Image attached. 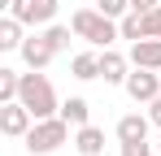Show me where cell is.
Here are the masks:
<instances>
[{"instance_id": "14", "label": "cell", "mask_w": 161, "mask_h": 156, "mask_svg": "<svg viewBox=\"0 0 161 156\" xmlns=\"http://www.w3.org/2000/svg\"><path fill=\"white\" fill-rule=\"evenodd\" d=\"M70 70H74V78H83V82L100 78V52H79V56L70 61Z\"/></svg>"}, {"instance_id": "16", "label": "cell", "mask_w": 161, "mask_h": 156, "mask_svg": "<svg viewBox=\"0 0 161 156\" xmlns=\"http://www.w3.org/2000/svg\"><path fill=\"white\" fill-rule=\"evenodd\" d=\"M118 30H122V39H131V44H135V39H144V18H139V13L131 9V13L118 22Z\"/></svg>"}, {"instance_id": "17", "label": "cell", "mask_w": 161, "mask_h": 156, "mask_svg": "<svg viewBox=\"0 0 161 156\" xmlns=\"http://www.w3.org/2000/svg\"><path fill=\"white\" fill-rule=\"evenodd\" d=\"M96 9H100V13H109V18H118V22H122V18L131 13V0H96Z\"/></svg>"}, {"instance_id": "1", "label": "cell", "mask_w": 161, "mask_h": 156, "mask_svg": "<svg viewBox=\"0 0 161 156\" xmlns=\"http://www.w3.org/2000/svg\"><path fill=\"white\" fill-rule=\"evenodd\" d=\"M70 26H74V35H79V39H87L92 48H109L113 39H122L118 18H109V13H100V9H74Z\"/></svg>"}, {"instance_id": "19", "label": "cell", "mask_w": 161, "mask_h": 156, "mask_svg": "<svg viewBox=\"0 0 161 156\" xmlns=\"http://www.w3.org/2000/svg\"><path fill=\"white\" fill-rule=\"evenodd\" d=\"M139 18H144V39H148V35L161 39V4L153 9V13H139Z\"/></svg>"}, {"instance_id": "7", "label": "cell", "mask_w": 161, "mask_h": 156, "mask_svg": "<svg viewBox=\"0 0 161 156\" xmlns=\"http://www.w3.org/2000/svg\"><path fill=\"white\" fill-rule=\"evenodd\" d=\"M18 52H22L26 70H44V65L57 56V48H53V39H48V35H26V44H22Z\"/></svg>"}, {"instance_id": "3", "label": "cell", "mask_w": 161, "mask_h": 156, "mask_svg": "<svg viewBox=\"0 0 161 156\" xmlns=\"http://www.w3.org/2000/svg\"><path fill=\"white\" fill-rule=\"evenodd\" d=\"M18 100L26 104L31 113H35V122L39 117H57V91H53V82L39 74V70H31V74H22V91H18Z\"/></svg>"}, {"instance_id": "8", "label": "cell", "mask_w": 161, "mask_h": 156, "mask_svg": "<svg viewBox=\"0 0 161 156\" xmlns=\"http://www.w3.org/2000/svg\"><path fill=\"white\" fill-rule=\"evenodd\" d=\"M126 74H131V56H122L113 48L100 52V78L105 82H126Z\"/></svg>"}, {"instance_id": "21", "label": "cell", "mask_w": 161, "mask_h": 156, "mask_svg": "<svg viewBox=\"0 0 161 156\" xmlns=\"http://www.w3.org/2000/svg\"><path fill=\"white\" fill-rule=\"evenodd\" d=\"M157 4H161V0H131V9H135V13H153Z\"/></svg>"}, {"instance_id": "4", "label": "cell", "mask_w": 161, "mask_h": 156, "mask_svg": "<svg viewBox=\"0 0 161 156\" xmlns=\"http://www.w3.org/2000/svg\"><path fill=\"white\" fill-rule=\"evenodd\" d=\"M122 87H126V96H131L135 104H153V100L161 96V74H157V70L135 65L131 74H126V82H122Z\"/></svg>"}, {"instance_id": "2", "label": "cell", "mask_w": 161, "mask_h": 156, "mask_svg": "<svg viewBox=\"0 0 161 156\" xmlns=\"http://www.w3.org/2000/svg\"><path fill=\"white\" fill-rule=\"evenodd\" d=\"M70 122L57 113V117H39L35 126L26 130V152L31 156H48V152H57L61 143H70Z\"/></svg>"}, {"instance_id": "5", "label": "cell", "mask_w": 161, "mask_h": 156, "mask_svg": "<svg viewBox=\"0 0 161 156\" xmlns=\"http://www.w3.org/2000/svg\"><path fill=\"white\" fill-rule=\"evenodd\" d=\"M57 4L61 0H9V13L22 26H44V22L57 18Z\"/></svg>"}, {"instance_id": "22", "label": "cell", "mask_w": 161, "mask_h": 156, "mask_svg": "<svg viewBox=\"0 0 161 156\" xmlns=\"http://www.w3.org/2000/svg\"><path fill=\"white\" fill-rule=\"evenodd\" d=\"M148 117H153V122H157V126H161V96H157V100H153V108H148Z\"/></svg>"}, {"instance_id": "10", "label": "cell", "mask_w": 161, "mask_h": 156, "mask_svg": "<svg viewBox=\"0 0 161 156\" xmlns=\"http://www.w3.org/2000/svg\"><path fill=\"white\" fill-rule=\"evenodd\" d=\"M74 148H79V156H100V152H105V130L92 126V122L79 126V130H74Z\"/></svg>"}, {"instance_id": "15", "label": "cell", "mask_w": 161, "mask_h": 156, "mask_svg": "<svg viewBox=\"0 0 161 156\" xmlns=\"http://www.w3.org/2000/svg\"><path fill=\"white\" fill-rule=\"evenodd\" d=\"M18 91H22V74L18 70H0V104L18 100Z\"/></svg>"}, {"instance_id": "13", "label": "cell", "mask_w": 161, "mask_h": 156, "mask_svg": "<svg viewBox=\"0 0 161 156\" xmlns=\"http://www.w3.org/2000/svg\"><path fill=\"white\" fill-rule=\"evenodd\" d=\"M22 44H26V35H22V22H18L13 13H9V18H0V48H4V52H18Z\"/></svg>"}, {"instance_id": "20", "label": "cell", "mask_w": 161, "mask_h": 156, "mask_svg": "<svg viewBox=\"0 0 161 156\" xmlns=\"http://www.w3.org/2000/svg\"><path fill=\"white\" fill-rule=\"evenodd\" d=\"M148 152H153L148 139H131V143H122V156H148Z\"/></svg>"}, {"instance_id": "23", "label": "cell", "mask_w": 161, "mask_h": 156, "mask_svg": "<svg viewBox=\"0 0 161 156\" xmlns=\"http://www.w3.org/2000/svg\"><path fill=\"white\" fill-rule=\"evenodd\" d=\"M157 143H161V139H157Z\"/></svg>"}, {"instance_id": "12", "label": "cell", "mask_w": 161, "mask_h": 156, "mask_svg": "<svg viewBox=\"0 0 161 156\" xmlns=\"http://www.w3.org/2000/svg\"><path fill=\"white\" fill-rule=\"evenodd\" d=\"M57 113H61L70 126L79 130V126H87V117H92V104L83 100V96H70V100H61V108H57Z\"/></svg>"}, {"instance_id": "18", "label": "cell", "mask_w": 161, "mask_h": 156, "mask_svg": "<svg viewBox=\"0 0 161 156\" xmlns=\"http://www.w3.org/2000/svg\"><path fill=\"white\" fill-rule=\"evenodd\" d=\"M70 30H74V26H48L44 35L53 39V48H57V52H65V48H70Z\"/></svg>"}, {"instance_id": "11", "label": "cell", "mask_w": 161, "mask_h": 156, "mask_svg": "<svg viewBox=\"0 0 161 156\" xmlns=\"http://www.w3.org/2000/svg\"><path fill=\"white\" fill-rule=\"evenodd\" d=\"M148 126H153V117H144V113H126V117H118V143L148 139Z\"/></svg>"}, {"instance_id": "6", "label": "cell", "mask_w": 161, "mask_h": 156, "mask_svg": "<svg viewBox=\"0 0 161 156\" xmlns=\"http://www.w3.org/2000/svg\"><path fill=\"white\" fill-rule=\"evenodd\" d=\"M35 126V113H31L22 100H9L0 104V130L9 134V139H26V130Z\"/></svg>"}, {"instance_id": "9", "label": "cell", "mask_w": 161, "mask_h": 156, "mask_svg": "<svg viewBox=\"0 0 161 156\" xmlns=\"http://www.w3.org/2000/svg\"><path fill=\"white\" fill-rule=\"evenodd\" d=\"M131 65H144V70H161V39H135L131 44Z\"/></svg>"}]
</instances>
